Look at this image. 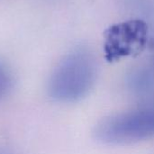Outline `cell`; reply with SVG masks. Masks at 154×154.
I'll return each mask as SVG.
<instances>
[{
	"label": "cell",
	"instance_id": "obj_1",
	"mask_svg": "<svg viewBox=\"0 0 154 154\" xmlns=\"http://www.w3.org/2000/svg\"><path fill=\"white\" fill-rule=\"evenodd\" d=\"M97 79V62L91 53L75 51L62 59L51 73L48 94L60 103H72L86 97Z\"/></svg>",
	"mask_w": 154,
	"mask_h": 154
},
{
	"label": "cell",
	"instance_id": "obj_2",
	"mask_svg": "<svg viewBox=\"0 0 154 154\" xmlns=\"http://www.w3.org/2000/svg\"><path fill=\"white\" fill-rule=\"evenodd\" d=\"M96 137L106 144H126L154 137V102L121 112L102 120Z\"/></svg>",
	"mask_w": 154,
	"mask_h": 154
},
{
	"label": "cell",
	"instance_id": "obj_3",
	"mask_svg": "<svg viewBox=\"0 0 154 154\" xmlns=\"http://www.w3.org/2000/svg\"><path fill=\"white\" fill-rule=\"evenodd\" d=\"M148 25L140 19H133L116 23L104 33L106 57L115 60L122 57L137 55L146 47Z\"/></svg>",
	"mask_w": 154,
	"mask_h": 154
},
{
	"label": "cell",
	"instance_id": "obj_4",
	"mask_svg": "<svg viewBox=\"0 0 154 154\" xmlns=\"http://www.w3.org/2000/svg\"><path fill=\"white\" fill-rule=\"evenodd\" d=\"M14 85V79L9 69L0 61V102L10 94Z\"/></svg>",
	"mask_w": 154,
	"mask_h": 154
},
{
	"label": "cell",
	"instance_id": "obj_5",
	"mask_svg": "<svg viewBox=\"0 0 154 154\" xmlns=\"http://www.w3.org/2000/svg\"><path fill=\"white\" fill-rule=\"evenodd\" d=\"M137 86L139 87L140 91H143L145 93L153 92L154 91V71L152 74H147L143 78H140L137 80Z\"/></svg>",
	"mask_w": 154,
	"mask_h": 154
},
{
	"label": "cell",
	"instance_id": "obj_6",
	"mask_svg": "<svg viewBox=\"0 0 154 154\" xmlns=\"http://www.w3.org/2000/svg\"><path fill=\"white\" fill-rule=\"evenodd\" d=\"M0 154H5V153H2V152H0Z\"/></svg>",
	"mask_w": 154,
	"mask_h": 154
}]
</instances>
